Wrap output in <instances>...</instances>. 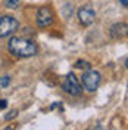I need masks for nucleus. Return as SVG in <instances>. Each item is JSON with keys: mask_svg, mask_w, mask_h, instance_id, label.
<instances>
[{"mask_svg": "<svg viewBox=\"0 0 128 130\" xmlns=\"http://www.w3.org/2000/svg\"><path fill=\"white\" fill-rule=\"evenodd\" d=\"M125 65H127V68H128V59H127V61H125Z\"/></svg>", "mask_w": 128, "mask_h": 130, "instance_id": "14", "label": "nucleus"}, {"mask_svg": "<svg viewBox=\"0 0 128 130\" xmlns=\"http://www.w3.org/2000/svg\"><path fill=\"white\" fill-rule=\"evenodd\" d=\"M52 22H53L52 10L47 6H43V8L38 9V12H37V24H38V27L44 28V27H49Z\"/></svg>", "mask_w": 128, "mask_h": 130, "instance_id": "5", "label": "nucleus"}, {"mask_svg": "<svg viewBox=\"0 0 128 130\" xmlns=\"http://www.w3.org/2000/svg\"><path fill=\"white\" fill-rule=\"evenodd\" d=\"M75 67H77V68H84V70H90V67H91V65L88 64L87 61H77V62H75Z\"/></svg>", "mask_w": 128, "mask_h": 130, "instance_id": "8", "label": "nucleus"}, {"mask_svg": "<svg viewBox=\"0 0 128 130\" xmlns=\"http://www.w3.org/2000/svg\"><path fill=\"white\" fill-rule=\"evenodd\" d=\"M8 49L12 55L18 58H31L37 55V46L22 37H12L9 40Z\"/></svg>", "mask_w": 128, "mask_h": 130, "instance_id": "1", "label": "nucleus"}, {"mask_svg": "<svg viewBox=\"0 0 128 130\" xmlns=\"http://www.w3.org/2000/svg\"><path fill=\"white\" fill-rule=\"evenodd\" d=\"M13 117H16V111H12V114H9V115H6V118H8V120H10V118H13Z\"/></svg>", "mask_w": 128, "mask_h": 130, "instance_id": "12", "label": "nucleus"}, {"mask_svg": "<svg viewBox=\"0 0 128 130\" xmlns=\"http://www.w3.org/2000/svg\"><path fill=\"white\" fill-rule=\"evenodd\" d=\"M121 3H122L124 6H128V0H121Z\"/></svg>", "mask_w": 128, "mask_h": 130, "instance_id": "13", "label": "nucleus"}, {"mask_svg": "<svg viewBox=\"0 0 128 130\" xmlns=\"http://www.w3.org/2000/svg\"><path fill=\"white\" fill-rule=\"evenodd\" d=\"M9 83H10V78H9V75L0 77V87H8Z\"/></svg>", "mask_w": 128, "mask_h": 130, "instance_id": "10", "label": "nucleus"}, {"mask_svg": "<svg viewBox=\"0 0 128 130\" xmlns=\"http://www.w3.org/2000/svg\"><path fill=\"white\" fill-rule=\"evenodd\" d=\"M19 27V22L13 16L5 15L0 18V37H8L12 32H15Z\"/></svg>", "mask_w": 128, "mask_h": 130, "instance_id": "2", "label": "nucleus"}, {"mask_svg": "<svg viewBox=\"0 0 128 130\" xmlns=\"http://www.w3.org/2000/svg\"><path fill=\"white\" fill-rule=\"evenodd\" d=\"M62 87H63V90L66 93H69L72 96H80L81 93H82V86L80 84L78 78H77L74 74H68V75H66Z\"/></svg>", "mask_w": 128, "mask_h": 130, "instance_id": "3", "label": "nucleus"}, {"mask_svg": "<svg viewBox=\"0 0 128 130\" xmlns=\"http://www.w3.org/2000/svg\"><path fill=\"white\" fill-rule=\"evenodd\" d=\"M100 84V74L94 70H88L82 74V86L88 92H94Z\"/></svg>", "mask_w": 128, "mask_h": 130, "instance_id": "4", "label": "nucleus"}, {"mask_svg": "<svg viewBox=\"0 0 128 130\" xmlns=\"http://www.w3.org/2000/svg\"><path fill=\"white\" fill-rule=\"evenodd\" d=\"M6 106H8V102L5 99H0V109H5Z\"/></svg>", "mask_w": 128, "mask_h": 130, "instance_id": "11", "label": "nucleus"}, {"mask_svg": "<svg viewBox=\"0 0 128 130\" xmlns=\"http://www.w3.org/2000/svg\"><path fill=\"white\" fill-rule=\"evenodd\" d=\"M111 36L113 39H124L128 36V25L124 22H118L111 27Z\"/></svg>", "mask_w": 128, "mask_h": 130, "instance_id": "7", "label": "nucleus"}, {"mask_svg": "<svg viewBox=\"0 0 128 130\" xmlns=\"http://www.w3.org/2000/svg\"><path fill=\"white\" fill-rule=\"evenodd\" d=\"M5 3H6V6L10 9H15L19 6V0H5Z\"/></svg>", "mask_w": 128, "mask_h": 130, "instance_id": "9", "label": "nucleus"}, {"mask_svg": "<svg viewBox=\"0 0 128 130\" xmlns=\"http://www.w3.org/2000/svg\"><path fill=\"white\" fill-rule=\"evenodd\" d=\"M94 18H96V12L91 6H82L78 10V19L82 25H91L94 22Z\"/></svg>", "mask_w": 128, "mask_h": 130, "instance_id": "6", "label": "nucleus"}]
</instances>
